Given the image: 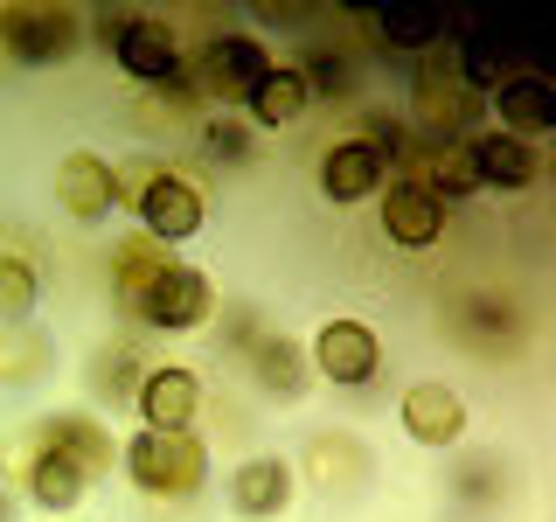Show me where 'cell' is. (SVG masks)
Segmentation results:
<instances>
[{
    "label": "cell",
    "mask_w": 556,
    "mask_h": 522,
    "mask_svg": "<svg viewBox=\"0 0 556 522\" xmlns=\"http://www.w3.org/2000/svg\"><path fill=\"white\" fill-rule=\"evenodd\" d=\"M118 467H126V481L139 495L188 501V495H202V481H208V446L195 432H147L139 425L132 439L118 446Z\"/></svg>",
    "instance_id": "cell-1"
},
{
    "label": "cell",
    "mask_w": 556,
    "mask_h": 522,
    "mask_svg": "<svg viewBox=\"0 0 556 522\" xmlns=\"http://www.w3.org/2000/svg\"><path fill=\"white\" fill-rule=\"evenodd\" d=\"M98 42L112 49V63L126 70V77L139 84V91H161V84H174L188 70L181 57V35H174L167 22H153V14H98Z\"/></svg>",
    "instance_id": "cell-2"
},
{
    "label": "cell",
    "mask_w": 556,
    "mask_h": 522,
    "mask_svg": "<svg viewBox=\"0 0 556 522\" xmlns=\"http://www.w3.org/2000/svg\"><path fill=\"white\" fill-rule=\"evenodd\" d=\"M410 112L425 119L431 139H466V126L486 112V98L466 84L459 57H425L410 70Z\"/></svg>",
    "instance_id": "cell-3"
},
{
    "label": "cell",
    "mask_w": 556,
    "mask_h": 522,
    "mask_svg": "<svg viewBox=\"0 0 556 522\" xmlns=\"http://www.w3.org/2000/svg\"><path fill=\"white\" fill-rule=\"evenodd\" d=\"M132 321L153 327V335H195V327L216 321V286H208L202 265H181V258H174V265L139 293Z\"/></svg>",
    "instance_id": "cell-4"
},
{
    "label": "cell",
    "mask_w": 556,
    "mask_h": 522,
    "mask_svg": "<svg viewBox=\"0 0 556 522\" xmlns=\"http://www.w3.org/2000/svg\"><path fill=\"white\" fill-rule=\"evenodd\" d=\"M84 42V14L77 8H0V57L22 70L70 63V49Z\"/></svg>",
    "instance_id": "cell-5"
},
{
    "label": "cell",
    "mask_w": 556,
    "mask_h": 522,
    "mask_svg": "<svg viewBox=\"0 0 556 522\" xmlns=\"http://www.w3.org/2000/svg\"><path fill=\"white\" fill-rule=\"evenodd\" d=\"M306 362H313V376L334 383V390H362V383H376V370H382V341H376L369 321H355V313H334V321L313 327Z\"/></svg>",
    "instance_id": "cell-6"
},
{
    "label": "cell",
    "mask_w": 556,
    "mask_h": 522,
    "mask_svg": "<svg viewBox=\"0 0 556 522\" xmlns=\"http://www.w3.org/2000/svg\"><path fill=\"white\" fill-rule=\"evenodd\" d=\"M271 70V49L257 42V35H208L195 49V63H188V77H195L202 98L216 104H243L251 98V84Z\"/></svg>",
    "instance_id": "cell-7"
},
{
    "label": "cell",
    "mask_w": 556,
    "mask_h": 522,
    "mask_svg": "<svg viewBox=\"0 0 556 522\" xmlns=\"http://www.w3.org/2000/svg\"><path fill=\"white\" fill-rule=\"evenodd\" d=\"M452 335H459L473 356H521V341H529V321H521V307L508 293L494 286H473L452 300Z\"/></svg>",
    "instance_id": "cell-8"
},
{
    "label": "cell",
    "mask_w": 556,
    "mask_h": 522,
    "mask_svg": "<svg viewBox=\"0 0 556 522\" xmlns=\"http://www.w3.org/2000/svg\"><path fill=\"white\" fill-rule=\"evenodd\" d=\"M132 209H139V231H147L153 244H167V251L202 231V188L181 182L174 167H153L147 188L132 196Z\"/></svg>",
    "instance_id": "cell-9"
},
{
    "label": "cell",
    "mask_w": 556,
    "mask_h": 522,
    "mask_svg": "<svg viewBox=\"0 0 556 522\" xmlns=\"http://www.w3.org/2000/svg\"><path fill=\"white\" fill-rule=\"evenodd\" d=\"M132 411H139L147 432H195L202 376L181 370V362H147V376H139V390H132Z\"/></svg>",
    "instance_id": "cell-10"
},
{
    "label": "cell",
    "mask_w": 556,
    "mask_h": 522,
    "mask_svg": "<svg viewBox=\"0 0 556 522\" xmlns=\"http://www.w3.org/2000/svg\"><path fill=\"white\" fill-rule=\"evenodd\" d=\"M28 446L63 452L84 481H104V474H112V460H118L112 432H104L91 411H49V418H35V425H28Z\"/></svg>",
    "instance_id": "cell-11"
},
{
    "label": "cell",
    "mask_w": 556,
    "mask_h": 522,
    "mask_svg": "<svg viewBox=\"0 0 556 522\" xmlns=\"http://www.w3.org/2000/svg\"><path fill=\"white\" fill-rule=\"evenodd\" d=\"M382 237L396 244V251H431V244L445 237V202L431 196L417 174H396V182H382Z\"/></svg>",
    "instance_id": "cell-12"
},
{
    "label": "cell",
    "mask_w": 556,
    "mask_h": 522,
    "mask_svg": "<svg viewBox=\"0 0 556 522\" xmlns=\"http://www.w3.org/2000/svg\"><path fill=\"white\" fill-rule=\"evenodd\" d=\"M56 202H63V216H77V223H104L118 209V174L104 153L91 147H70L63 161H56Z\"/></svg>",
    "instance_id": "cell-13"
},
{
    "label": "cell",
    "mask_w": 556,
    "mask_h": 522,
    "mask_svg": "<svg viewBox=\"0 0 556 522\" xmlns=\"http://www.w3.org/2000/svg\"><path fill=\"white\" fill-rule=\"evenodd\" d=\"M404 432L417 446H431V452H452L466 439V397L452 390V383H439V376H425V383H410L404 390Z\"/></svg>",
    "instance_id": "cell-14"
},
{
    "label": "cell",
    "mask_w": 556,
    "mask_h": 522,
    "mask_svg": "<svg viewBox=\"0 0 556 522\" xmlns=\"http://www.w3.org/2000/svg\"><path fill=\"white\" fill-rule=\"evenodd\" d=\"M486 104H494V119H501L494 133H515V139H529V147L543 133H556V91H549V77H535V70L501 77L494 91H486Z\"/></svg>",
    "instance_id": "cell-15"
},
{
    "label": "cell",
    "mask_w": 556,
    "mask_h": 522,
    "mask_svg": "<svg viewBox=\"0 0 556 522\" xmlns=\"http://www.w3.org/2000/svg\"><path fill=\"white\" fill-rule=\"evenodd\" d=\"M243 362H251V383L265 397H278V405H300L306 383H313V362H306V341L278 335V327H265L251 348H243Z\"/></svg>",
    "instance_id": "cell-16"
},
{
    "label": "cell",
    "mask_w": 556,
    "mask_h": 522,
    "mask_svg": "<svg viewBox=\"0 0 556 522\" xmlns=\"http://www.w3.org/2000/svg\"><path fill=\"white\" fill-rule=\"evenodd\" d=\"M230 509L243 522H278L292 509V467L278 460V452H257V460H243L230 474Z\"/></svg>",
    "instance_id": "cell-17"
},
{
    "label": "cell",
    "mask_w": 556,
    "mask_h": 522,
    "mask_svg": "<svg viewBox=\"0 0 556 522\" xmlns=\"http://www.w3.org/2000/svg\"><path fill=\"white\" fill-rule=\"evenodd\" d=\"M473 174H480V188L521 196V188H535V174H543V153H535L529 139L486 126V133H473Z\"/></svg>",
    "instance_id": "cell-18"
},
{
    "label": "cell",
    "mask_w": 556,
    "mask_h": 522,
    "mask_svg": "<svg viewBox=\"0 0 556 522\" xmlns=\"http://www.w3.org/2000/svg\"><path fill=\"white\" fill-rule=\"evenodd\" d=\"M382 182H390V167L376 161L362 139H334V147L320 153V196L327 202H369V196H382Z\"/></svg>",
    "instance_id": "cell-19"
},
{
    "label": "cell",
    "mask_w": 556,
    "mask_h": 522,
    "mask_svg": "<svg viewBox=\"0 0 556 522\" xmlns=\"http://www.w3.org/2000/svg\"><path fill=\"white\" fill-rule=\"evenodd\" d=\"M445 487H452L459 509H501V501L515 495V467L501 460V446H473L445 467Z\"/></svg>",
    "instance_id": "cell-20"
},
{
    "label": "cell",
    "mask_w": 556,
    "mask_h": 522,
    "mask_svg": "<svg viewBox=\"0 0 556 522\" xmlns=\"http://www.w3.org/2000/svg\"><path fill=\"white\" fill-rule=\"evenodd\" d=\"M410 161H417V182H425L439 202H459V196H473V188H480V174H473V133H466V139H431L425 133V147H417Z\"/></svg>",
    "instance_id": "cell-21"
},
{
    "label": "cell",
    "mask_w": 556,
    "mask_h": 522,
    "mask_svg": "<svg viewBox=\"0 0 556 522\" xmlns=\"http://www.w3.org/2000/svg\"><path fill=\"white\" fill-rule=\"evenodd\" d=\"M306 474H313V487H327V495H348V487L369 481V446H362L355 432H313Z\"/></svg>",
    "instance_id": "cell-22"
},
{
    "label": "cell",
    "mask_w": 556,
    "mask_h": 522,
    "mask_svg": "<svg viewBox=\"0 0 556 522\" xmlns=\"http://www.w3.org/2000/svg\"><path fill=\"white\" fill-rule=\"evenodd\" d=\"M306 84H300V70H292V63H271L265 70V77H257L251 84V98H243V112H251V119H243V126H300V119H306Z\"/></svg>",
    "instance_id": "cell-23"
},
{
    "label": "cell",
    "mask_w": 556,
    "mask_h": 522,
    "mask_svg": "<svg viewBox=\"0 0 556 522\" xmlns=\"http://www.w3.org/2000/svg\"><path fill=\"white\" fill-rule=\"evenodd\" d=\"M84 487H91V481H84L63 452H42V446L22 452V495L35 501V509H56L63 515V509H77V501H84Z\"/></svg>",
    "instance_id": "cell-24"
},
{
    "label": "cell",
    "mask_w": 556,
    "mask_h": 522,
    "mask_svg": "<svg viewBox=\"0 0 556 522\" xmlns=\"http://www.w3.org/2000/svg\"><path fill=\"white\" fill-rule=\"evenodd\" d=\"M167 265H174V251H167V244H153L147 231H132V237L112 251V300L132 313V307H139V293H147L153 278L167 272Z\"/></svg>",
    "instance_id": "cell-25"
},
{
    "label": "cell",
    "mask_w": 556,
    "mask_h": 522,
    "mask_svg": "<svg viewBox=\"0 0 556 522\" xmlns=\"http://www.w3.org/2000/svg\"><path fill=\"white\" fill-rule=\"evenodd\" d=\"M84 376H91V397H98V405H132L147 362H139L132 341H112V348H98V356H91V370H84Z\"/></svg>",
    "instance_id": "cell-26"
},
{
    "label": "cell",
    "mask_w": 556,
    "mask_h": 522,
    "mask_svg": "<svg viewBox=\"0 0 556 522\" xmlns=\"http://www.w3.org/2000/svg\"><path fill=\"white\" fill-rule=\"evenodd\" d=\"M49 362H56V341L42 327H0V383H35L49 376Z\"/></svg>",
    "instance_id": "cell-27"
},
{
    "label": "cell",
    "mask_w": 556,
    "mask_h": 522,
    "mask_svg": "<svg viewBox=\"0 0 556 522\" xmlns=\"http://www.w3.org/2000/svg\"><path fill=\"white\" fill-rule=\"evenodd\" d=\"M35 300H42V272L22 251H0V327H22Z\"/></svg>",
    "instance_id": "cell-28"
},
{
    "label": "cell",
    "mask_w": 556,
    "mask_h": 522,
    "mask_svg": "<svg viewBox=\"0 0 556 522\" xmlns=\"http://www.w3.org/2000/svg\"><path fill=\"white\" fill-rule=\"evenodd\" d=\"M306 84V98H348L355 91V63H348V49H306V63H292Z\"/></svg>",
    "instance_id": "cell-29"
},
{
    "label": "cell",
    "mask_w": 556,
    "mask_h": 522,
    "mask_svg": "<svg viewBox=\"0 0 556 522\" xmlns=\"http://www.w3.org/2000/svg\"><path fill=\"white\" fill-rule=\"evenodd\" d=\"M202 153L216 167H251V126H243V119H223V112H208L202 119Z\"/></svg>",
    "instance_id": "cell-30"
},
{
    "label": "cell",
    "mask_w": 556,
    "mask_h": 522,
    "mask_svg": "<svg viewBox=\"0 0 556 522\" xmlns=\"http://www.w3.org/2000/svg\"><path fill=\"white\" fill-rule=\"evenodd\" d=\"M216 335H230V341H223V348H237V356H243V348H251L257 335H265V321H257V307H243V300H230V307H223V321H216Z\"/></svg>",
    "instance_id": "cell-31"
},
{
    "label": "cell",
    "mask_w": 556,
    "mask_h": 522,
    "mask_svg": "<svg viewBox=\"0 0 556 522\" xmlns=\"http://www.w3.org/2000/svg\"><path fill=\"white\" fill-rule=\"evenodd\" d=\"M22 509H14V487H8V474H0V522H14Z\"/></svg>",
    "instance_id": "cell-32"
}]
</instances>
